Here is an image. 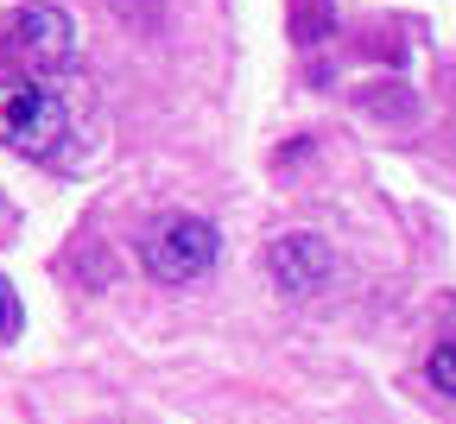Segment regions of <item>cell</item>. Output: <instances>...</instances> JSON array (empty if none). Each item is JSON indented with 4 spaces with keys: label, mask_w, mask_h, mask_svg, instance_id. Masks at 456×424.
<instances>
[{
    "label": "cell",
    "mask_w": 456,
    "mask_h": 424,
    "mask_svg": "<svg viewBox=\"0 0 456 424\" xmlns=\"http://www.w3.org/2000/svg\"><path fill=\"white\" fill-rule=\"evenodd\" d=\"M323 273H330V248H323L317 234H285L279 248H273V279H279V291L305 298Z\"/></svg>",
    "instance_id": "4"
},
{
    "label": "cell",
    "mask_w": 456,
    "mask_h": 424,
    "mask_svg": "<svg viewBox=\"0 0 456 424\" xmlns=\"http://www.w3.org/2000/svg\"><path fill=\"white\" fill-rule=\"evenodd\" d=\"M0 146L32 165H57L70 146V114L45 77H0Z\"/></svg>",
    "instance_id": "1"
},
{
    "label": "cell",
    "mask_w": 456,
    "mask_h": 424,
    "mask_svg": "<svg viewBox=\"0 0 456 424\" xmlns=\"http://www.w3.org/2000/svg\"><path fill=\"white\" fill-rule=\"evenodd\" d=\"M70 45H77L70 20L57 7H45V0H26V7H13L7 20H0V70L51 83L57 70L70 64Z\"/></svg>",
    "instance_id": "2"
},
{
    "label": "cell",
    "mask_w": 456,
    "mask_h": 424,
    "mask_svg": "<svg viewBox=\"0 0 456 424\" xmlns=\"http://www.w3.org/2000/svg\"><path fill=\"white\" fill-rule=\"evenodd\" d=\"M425 374H431V387H437V393H450V399H456V336L431 348V361H425Z\"/></svg>",
    "instance_id": "5"
},
{
    "label": "cell",
    "mask_w": 456,
    "mask_h": 424,
    "mask_svg": "<svg viewBox=\"0 0 456 424\" xmlns=\"http://www.w3.org/2000/svg\"><path fill=\"white\" fill-rule=\"evenodd\" d=\"M7 323H13V291L0 285V330H7Z\"/></svg>",
    "instance_id": "6"
},
{
    "label": "cell",
    "mask_w": 456,
    "mask_h": 424,
    "mask_svg": "<svg viewBox=\"0 0 456 424\" xmlns=\"http://www.w3.org/2000/svg\"><path fill=\"white\" fill-rule=\"evenodd\" d=\"M146 273L165 279V285H191L216 266V228L197 222V216H165L152 234H146V248H140Z\"/></svg>",
    "instance_id": "3"
}]
</instances>
